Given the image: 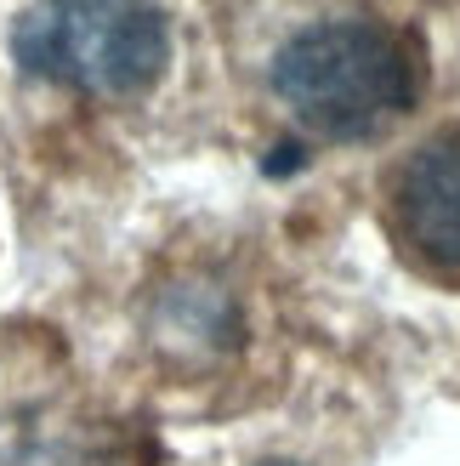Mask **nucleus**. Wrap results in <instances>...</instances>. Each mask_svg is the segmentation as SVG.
Segmentation results:
<instances>
[{"mask_svg": "<svg viewBox=\"0 0 460 466\" xmlns=\"http://www.w3.org/2000/svg\"><path fill=\"white\" fill-rule=\"evenodd\" d=\"M256 466H302V461H256Z\"/></svg>", "mask_w": 460, "mask_h": 466, "instance_id": "obj_7", "label": "nucleus"}, {"mask_svg": "<svg viewBox=\"0 0 460 466\" xmlns=\"http://www.w3.org/2000/svg\"><path fill=\"white\" fill-rule=\"evenodd\" d=\"M12 57L85 97H143L171 63V23L159 0H35L12 29Z\"/></svg>", "mask_w": 460, "mask_h": 466, "instance_id": "obj_2", "label": "nucleus"}, {"mask_svg": "<svg viewBox=\"0 0 460 466\" xmlns=\"http://www.w3.org/2000/svg\"><path fill=\"white\" fill-rule=\"evenodd\" d=\"M159 330L171 341H194V347H222L239 336V313L234 301L211 285H182L165 290V308H159Z\"/></svg>", "mask_w": 460, "mask_h": 466, "instance_id": "obj_5", "label": "nucleus"}, {"mask_svg": "<svg viewBox=\"0 0 460 466\" xmlns=\"http://www.w3.org/2000/svg\"><path fill=\"white\" fill-rule=\"evenodd\" d=\"M302 166H307V148H302V143H279V148L262 159L267 177H290V171H302Z\"/></svg>", "mask_w": 460, "mask_h": 466, "instance_id": "obj_6", "label": "nucleus"}, {"mask_svg": "<svg viewBox=\"0 0 460 466\" xmlns=\"http://www.w3.org/2000/svg\"><path fill=\"white\" fill-rule=\"evenodd\" d=\"M393 222L426 268L460 279V126L432 131L398 166Z\"/></svg>", "mask_w": 460, "mask_h": 466, "instance_id": "obj_3", "label": "nucleus"}, {"mask_svg": "<svg viewBox=\"0 0 460 466\" xmlns=\"http://www.w3.org/2000/svg\"><path fill=\"white\" fill-rule=\"evenodd\" d=\"M273 91L318 137L353 143L421 97V57L404 35L364 17H330L290 35L273 57Z\"/></svg>", "mask_w": 460, "mask_h": 466, "instance_id": "obj_1", "label": "nucleus"}, {"mask_svg": "<svg viewBox=\"0 0 460 466\" xmlns=\"http://www.w3.org/2000/svg\"><path fill=\"white\" fill-rule=\"evenodd\" d=\"M0 466H136V461L97 427L35 410L0 421Z\"/></svg>", "mask_w": 460, "mask_h": 466, "instance_id": "obj_4", "label": "nucleus"}]
</instances>
